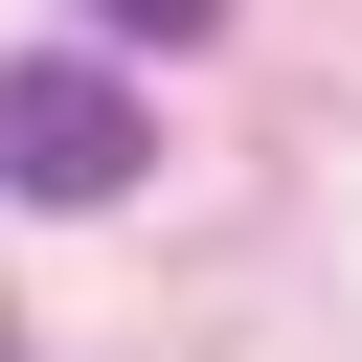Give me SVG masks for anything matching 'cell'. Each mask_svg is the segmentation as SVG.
<instances>
[{"label":"cell","mask_w":362,"mask_h":362,"mask_svg":"<svg viewBox=\"0 0 362 362\" xmlns=\"http://www.w3.org/2000/svg\"><path fill=\"white\" fill-rule=\"evenodd\" d=\"M136 158H158V113H136L113 68H45V45L0 68V181H23V204H136Z\"/></svg>","instance_id":"1"},{"label":"cell","mask_w":362,"mask_h":362,"mask_svg":"<svg viewBox=\"0 0 362 362\" xmlns=\"http://www.w3.org/2000/svg\"><path fill=\"white\" fill-rule=\"evenodd\" d=\"M90 23H113V45H204L226 0H90Z\"/></svg>","instance_id":"2"}]
</instances>
